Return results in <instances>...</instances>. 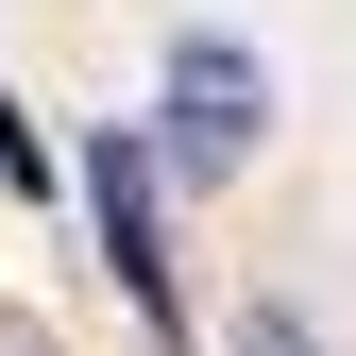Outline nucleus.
Wrapping results in <instances>:
<instances>
[{
	"label": "nucleus",
	"instance_id": "7ed1b4c3",
	"mask_svg": "<svg viewBox=\"0 0 356 356\" xmlns=\"http://www.w3.org/2000/svg\"><path fill=\"white\" fill-rule=\"evenodd\" d=\"M220 356H323V339H305V323H289V305H254V323H238V339H220Z\"/></svg>",
	"mask_w": 356,
	"mask_h": 356
},
{
	"label": "nucleus",
	"instance_id": "f257e3e1",
	"mask_svg": "<svg viewBox=\"0 0 356 356\" xmlns=\"http://www.w3.org/2000/svg\"><path fill=\"white\" fill-rule=\"evenodd\" d=\"M170 153H187V187H220V170L254 153V51L238 34H187V51H170Z\"/></svg>",
	"mask_w": 356,
	"mask_h": 356
},
{
	"label": "nucleus",
	"instance_id": "f03ea898",
	"mask_svg": "<svg viewBox=\"0 0 356 356\" xmlns=\"http://www.w3.org/2000/svg\"><path fill=\"white\" fill-rule=\"evenodd\" d=\"M85 204H102V254H119V289H136V323H170V254H153V153H136V136H102V153H85Z\"/></svg>",
	"mask_w": 356,
	"mask_h": 356
}]
</instances>
